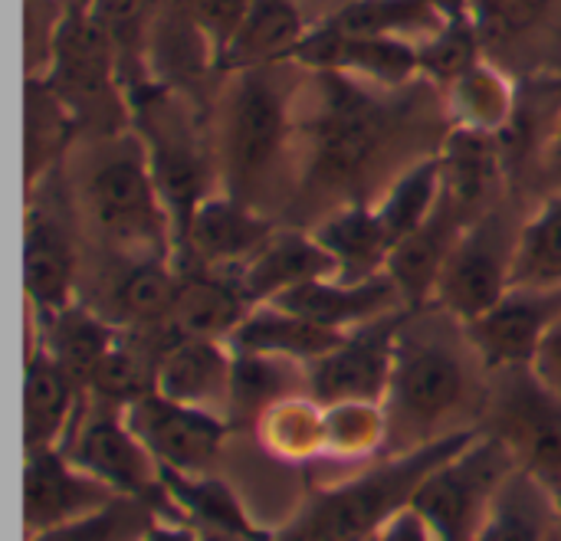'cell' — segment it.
<instances>
[{"instance_id": "1", "label": "cell", "mask_w": 561, "mask_h": 541, "mask_svg": "<svg viewBox=\"0 0 561 541\" xmlns=\"http://www.w3.org/2000/svg\"><path fill=\"white\" fill-rule=\"evenodd\" d=\"M312 76L319 89L316 108L306 118L309 164L302 191L358 204L365 200V184L375 181L391 148L411 131L414 102L385 99L381 85L342 72Z\"/></svg>"}, {"instance_id": "2", "label": "cell", "mask_w": 561, "mask_h": 541, "mask_svg": "<svg viewBox=\"0 0 561 541\" xmlns=\"http://www.w3.org/2000/svg\"><path fill=\"white\" fill-rule=\"evenodd\" d=\"M480 437V427H463L414 450L385 457L375 470L358 473L339 486L316 490L299 516L276 532L279 541H371L378 532L411 506L421 483L470 447Z\"/></svg>"}, {"instance_id": "3", "label": "cell", "mask_w": 561, "mask_h": 541, "mask_svg": "<svg viewBox=\"0 0 561 541\" xmlns=\"http://www.w3.org/2000/svg\"><path fill=\"white\" fill-rule=\"evenodd\" d=\"M473 394V375L463 348L447 332L424 319L421 309L408 312L398 338L391 388L385 398L388 447L385 457L414 450L444 434V421L457 417ZM454 434V430H450Z\"/></svg>"}, {"instance_id": "4", "label": "cell", "mask_w": 561, "mask_h": 541, "mask_svg": "<svg viewBox=\"0 0 561 541\" xmlns=\"http://www.w3.org/2000/svg\"><path fill=\"white\" fill-rule=\"evenodd\" d=\"M82 204L99 237L122 260H174V227L135 128L105 138V151L82 181Z\"/></svg>"}, {"instance_id": "5", "label": "cell", "mask_w": 561, "mask_h": 541, "mask_svg": "<svg viewBox=\"0 0 561 541\" xmlns=\"http://www.w3.org/2000/svg\"><path fill=\"white\" fill-rule=\"evenodd\" d=\"M39 79L62 99L79 128H92L102 138L131 128L118 62L92 7H62L49 33V59Z\"/></svg>"}, {"instance_id": "6", "label": "cell", "mask_w": 561, "mask_h": 541, "mask_svg": "<svg viewBox=\"0 0 561 541\" xmlns=\"http://www.w3.org/2000/svg\"><path fill=\"white\" fill-rule=\"evenodd\" d=\"M131 128L145 145L151 177L168 207L174 227V260H178L197 207L210 197V177H214L210 154L187 112L184 95L161 82L131 102Z\"/></svg>"}, {"instance_id": "7", "label": "cell", "mask_w": 561, "mask_h": 541, "mask_svg": "<svg viewBox=\"0 0 561 541\" xmlns=\"http://www.w3.org/2000/svg\"><path fill=\"white\" fill-rule=\"evenodd\" d=\"M480 430L496 437L561 509V398L526 368L493 371V388L483 394Z\"/></svg>"}, {"instance_id": "8", "label": "cell", "mask_w": 561, "mask_h": 541, "mask_svg": "<svg viewBox=\"0 0 561 541\" xmlns=\"http://www.w3.org/2000/svg\"><path fill=\"white\" fill-rule=\"evenodd\" d=\"M89 398V394H85ZM59 450L89 476L105 483L118 496L141 499L154 509L161 522H187L184 509L161 480L158 460L131 434L125 411L82 401L72 427L66 430Z\"/></svg>"}, {"instance_id": "9", "label": "cell", "mask_w": 561, "mask_h": 541, "mask_svg": "<svg viewBox=\"0 0 561 541\" xmlns=\"http://www.w3.org/2000/svg\"><path fill=\"white\" fill-rule=\"evenodd\" d=\"M273 66L233 72L220 131V174L227 194L256 207L260 191L289 138V99L270 79Z\"/></svg>"}, {"instance_id": "10", "label": "cell", "mask_w": 561, "mask_h": 541, "mask_svg": "<svg viewBox=\"0 0 561 541\" xmlns=\"http://www.w3.org/2000/svg\"><path fill=\"white\" fill-rule=\"evenodd\" d=\"M513 473V453L496 437L480 430L470 447H463L421 483L411 506L431 522L440 541H473L486 522L496 493Z\"/></svg>"}, {"instance_id": "11", "label": "cell", "mask_w": 561, "mask_h": 541, "mask_svg": "<svg viewBox=\"0 0 561 541\" xmlns=\"http://www.w3.org/2000/svg\"><path fill=\"white\" fill-rule=\"evenodd\" d=\"M513 253L516 237H510L500 210L480 214L460 233L437 283L434 306L460 325L477 322L513 289Z\"/></svg>"}, {"instance_id": "12", "label": "cell", "mask_w": 561, "mask_h": 541, "mask_svg": "<svg viewBox=\"0 0 561 541\" xmlns=\"http://www.w3.org/2000/svg\"><path fill=\"white\" fill-rule=\"evenodd\" d=\"M408 312L411 309H398L352 329L339 348L309 365V394L322 407L345 401L385 404Z\"/></svg>"}, {"instance_id": "13", "label": "cell", "mask_w": 561, "mask_h": 541, "mask_svg": "<svg viewBox=\"0 0 561 541\" xmlns=\"http://www.w3.org/2000/svg\"><path fill=\"white\" fill-rule=\"evenodd\" d=\"M125 421L161 470H174L184 476L210 473L224 437L233 434L224 414L171 401L161 391L135 401L125 411Z\"/></svg>"}, {"instance_id": "14", "label": "cell", "mask_w": 561, "mask_h": 541, "mask_svg": "<svg viewBox=\"0 0 561 541\" xmlns=\"http://www.w3.org/2000/svg\"><path fill=\"white\" fill-rule=\"evenodd\" d=\"M561 315V289L513 286L486 315L463 325L467 342L486 371L536 365V355Z\"/></svg>"}, {"instance_id": "15", "label": "cell", "mask_w": 561, "mask_h": 541, "mask_svg": "<svg viewBox=\"0 0 561 541\" xmlns=\"http://www.w3.org/2000/svg\"><path fill=\"white\" fill-rule=\"evenodd\" d=\"M293 62L312 72H342L381 89H404L421 76L417 69V43L388 39V36H355L339 33L325 23L312 26Z\"/></svg>"}, {"instance_id": "16", "label": "cell", "mask_w": 561, "mask_h": 541, "mask_svg": "<svg viewBox=\"0 0 561 541\" xmlns=\"http://www.w3.org/2000/svg\"><path fill=\"white\" fill-rule=\"evenodd\" d=\"M273 223L247 200L233 194H210L191 227L178 266H207L224 273H240L273 237Z\"/></svg>"}, {"instance_id": "17", "label": "cell", "mask_w": 561, "mask_h": 541, "mask_svg": "<svg viewBox=\"0 0 561 541\" xmlns=\"http://www.w3.org/2000/svg\"><path fill=\"white\" fill-rule=\"evenodd\" d=\"M115 496L118 493L82 473L59 447L33 450L23 460V522L30 536L89 516Z\"/></svg>"}, {"instance_id": "18", "label": "cell", "mask_w": 561, "mask_h": 541, "mask_svg": "<svg viewBox=\"0 0 561 541\" xmlns=\"http://www.w3.org/2000/svg\"><path fill=\"white\" fill-rule=\"evenodd\" d=\"M79 253L69 227L49 207L33 204L23 220V286L33 319H49L76 302Z\"/></svg>"}, {"instance_id": "19", "label": "cell", "mask_w": 561, "mask_h": 541, "mask_svg": "<svg viewBox=\"0 0 561 541\" xmlns=\"http://www.w3.org/2000/svg\"><path fill=\"white\" fill-rule=\"evenodd\" d=\"M273 306L296 312L316 325L335 329V332H352L371 319H381L388 312L408 309L401 299V289L388 273H378L365 283H342V279H316L299 289L283 292L273 299Z\"/></svg>"}, {"instance_id": "20", "label": "cell", "mask_w": 561, "mask_h": 541, "mask_svg": "<svg viewBox=\"0 0 561 541\" xmlns=\"http://www.w3.org/2000/svg\"><path fill=\"white\" fill-rule=\"evenodd\" d=\"M85 401L82 384L49 355V348L33 335L26 355V384H23V447L49 450L59 447Z\"/></svg>"}, {"instance_id": "21", "label": "cell", "mask_w": 561, "mask_h": 541, "mask_svg": "<svg viewBox=\"0 0 561 541\" xmlns=\"http://www.w3.org/2000/svg\"><path fill=\"white\" fill-rule=\"evenodd\" d=\"M467 227L470 223L444 197L440 207L431 214V220L391 250L385 273L401 289V299L408 309L417 312V309H427L434 302L444 266H447V260H450V253H454V246Z\"/></svg>"}, {"instance_id": "22", "label": "cell", "mask_w": 561, "mask_h": 541, "mask_svg": "<svg viewBox=\"0 0 561 541\" xmlns=\"http://www.w3.org/2000/svg\"><path fill=\"white\" fill-rule=\"evenodd\" d=\"M253 309L256 302L247 296L240 273L181 266V296H178L171 325L184 338L227 342Z\"/></svg>"}, {"instance_id": "23", "label": "cell", "mask_w": 561, "mask_h": 541, "mask_svg": "<svg viewBox=\"0 0 561 541\" xmlns=\"http://www.w3.org/2000/svg\"><path fill=\"white\" fill-rule=\"evenodd\" d=\"M437 158L444 171V197L463 220L490 200L506 168L500 131H480V128H460V125H454L444 135Z\"/></svg>"}, {"instance_id": "24", "label": "cell", "mask_w": 561, "mask_h": 541, "mask_svg": "<svg viewBox=\"0 0 561 541\" xmlns=\"http://www.w3.org/2000/svg\"><path fill=\"white\" fill-rule=\"evenodd\" d=\"M339 273L332 253L319 243L316 233L283 230L273 233L270 243L240 269V283L247 296L263 306L279 299L289 289H299L316 279H332Z\"/></svg>"}, {"instance_id": "25", "label": "cell", "mask_w": 561, "mask_h": 541, "mask_svg": "<svg viewBox=\"0 0 561 541\" xmlns=\"http://www.w3.org/2000/svg\"><path fill=\"white\" fill-rule=\"evenodd\" d=\"M181 296V266L171 256L125 260L115 273L102 312L118 329H148L164 325L174 315Z\"/></svg>"}, {"instance_id": "26", "label": "cell", "mask_w": 561, "mask_h": 541, "mask_svg": "<svg viewBox=\"0 0 561 541\" xmlns=\"http://www.w3.org/2000/svg\"><path fill=\"white\" fill-rule=\"evenodd\" d=\"M233 352L217 338H178L158 365V391L171 401L227 414Z\"/></svg>"}, {"instance_id": "27", "label": "cell", "mask_w": 561, "mask_h": 541, "mask_svg": "<svg viewBox=\"0 0 561 541\" xmlns=\"http://www.w3.org/2000/svg\"><path fill=\"white\" fill-rule=\"evenodd\" d=\"M299 394H309V368H302V361H293L283 355L233 352L230 394H227L224 417L230 430H250V427H260L270 407Z\"/></svg>"}, {"instance_id": "28", "label": "cell", "mask_w": 561, "mask_h": 541, "mask_svg": "<svg viewBox=\"0 0 561 541\" xmlns=\"http://www.w3.org/2000/svg\"><path fill=\"white\" fill-rule=\"evenodd\" d=\"M309 30L312 26H306L293 0H253L243 26L224 49L217 72H247L289 62Z\"/></svg>"}, {"instance_id": "29", "label": "cell", "mask_w": 561, "mask_h": 541, "mask_svg": "<svg viewBox=\"0 0 561 541\" xmlns=\"http://www.w3.org/2000/svg\"><path fill=\"white\" fill-rule=\"evenodd\" d=\"M316 237L332 253V260L339 266L335 279H342V283H365L371 276L385 273L391 250H394L378 207L368 200L339 207L329 220L319 223Z\"/></svg>"}, {"instance_id": "30", "label": "cell", "mask_w": 561, "mask_h": 541, "mask_svg": "<svg viewBox=\"0 0 561 541\" xmlns=\"http://www.w3.org/2000/svg\"><path fill=\"white\" fill-rule=\"evenodd\" d=\"M345 335L348 332L316 325L296 312H286L273 302H263L240 322V329L227 338V345H230V352L283 355V358L312 365V361L325 358L332 348H339Z\"/></svg>"}, {"instance_id": "31", "label": "cell", "mask_w": 561, "mask_h": 541, "mask_svg": "<svg viewBox=\"0 0 561 541\" xmlns=\"http://www.w3.org/2000/svg\"><path fill=\"white\" fill-rule=\"evenodd\" d=\"M33 335L49 348V355L85 391L89 375L115 348V342L122 338V329L112 325L102 312H95L76 299L69 309H62L49 319H33Z\"/></svg>"}, {"instance_id": "32", "label": "cell", "mask_w": 561, "mask_h": 541, "mask_svg": "<svg viewBox=\"0 0 561 541\" xmlns=\"http://www.w3.org/2000/svg\"><path fill=\"white\" fill-rule=\"evenodd\" d=\"M559 522L556 499L523 470H516L496 493L486 522L473 541H549Z\"/></svg>"}, {"instance_id": "33", "label": "cell", "mask_w": 561, "mask_h": 541, "mask_svg": "<svg viewBox=\"0 0 561 541\" xmlns=\"http://www.w3.org/2000/svg\"><path fill=\"white\" fill-rule=\"evenodd\" d=\"M339 33L355 36H388L424 43L444 30L447 16L427 0H348L322 20Z\"/></svg>"}, {"instance_id": "34", "label": "cell", "mask_w": 561, "mask_h": 541, "mask_svg": "<svg viewBox=\"0 0 561 541\" xmlns=\"http://www.w3.org/2000/svg\"><path fill=\"white\" fill-rule=\"evenodd\" d=\"M444 95H447V112L460 128L503 131L516 108L510 79L483 59L473 69H467L457 82H450Z\"/></svg>"}, {"instance_id": "35", "label": "cell", "mask_w": 561, "mask_h": 541, "mask_svg": "<svg viewBox=\"0 0 561 541\" xmlns=\"http://www.w3.org/2000/svg\"><path fill=\"white\" fill-rule=\"evenodd\" d=\"M444 200V171H440V158L427 154L421 161H414L388 191L385 197L375 204L381 214V223L391 237V243L398 246L404 237H411L417 227H424L431 220V214L440 207Z\"/></svg>"}, {"instance_id": "36", "label": "cell", "mask_w": 561, "mask_h": 541, "mask_svg": "<svg viewBox=\"0 0 561 541\" xmlns=\"http://www.w3.org/2000/svg\"><path fill=\"white\" fill-rule=\"evenodd\" d=\"M76 131H79V122L62 105V99L39 76H33L26 82V177L30 184H36L49 171V164H56V158L66 151Z\"/></svg>"}, {"instance_id": "37", "label": "cell", "mask_w": 561, "mask_h": 541, "mask_svg": "<svg viewBox=\"0 0 561 541\" xmlns=\"http://www.w3.org/2000/svg\"><path fill=\"white\" fill-rule=\"evenodd\" d=\"M513 286L561 289V194L549 197L539 214L516 233Z\"/></svg>"}, {"instance_id": "38", "label": "cell", "mask_w": 561, "mask_h": 541, "mask_svg": "<svg viewBox=\"0 0 561 541\" xmlns=\"http://www.w3.org/2000/svg\"><path fill=\"white\" fill-rule=\"evenodd\" d=\"M385 447H388L385 404L345 401V404L322 407V457L365 460V457H385Z\"/></svg>"}, {"instance_id": "39", "label": "cell", "mask_w": 561, "mask_h": 541, "mask_svg": "<svg viewBox=\"0 0 561 541\" xmlns=\"http://www.w3.org/2000/svg\"><path fill=\"white\" fill-rule=\"evenodd\" d=\"M256 434L263 447L286 463L316 460L322 457V404L309 394L286 398L266 411Z\"/></svg>"}, {"instance_id": "40", "label": "cell", "mask_w": 561, "mask_h": 541, "mask_svg": "<svg viewBox=\"0 0 561 541\" xmlns=\"http://www.w3.org/2000/svg\"><path fill=\"white\" fill-rule=\"evenodd\" d=\"M154 522L161 519L148 503L131 496H115L108 506L79 516L72 522L53 526L46 532H36L26 541H141Z\"/></svg>"}, {"instance_id": "41", "label": "cell", "mask_w": 561, "mask_h": 541, "mask_svg": "<svg viewBox=\"0 0 561 541\" xmlns=\"http://www.w3.org/2000/svg\"><path fill=\"white\" fill-rule=\"evenodd\" d=\"M483 36L473 26L470 16L460 20H447L440 33H434L431 39L417 43V69L421 79L437 82V85H450L457 82L467 69H473L480 62V49H483Z\"/></svg>"}, {"instance_id": "42", "label": "cell", "mask_w": 561, "mask_h": 541, "mask_svg": "<svg viewBox=\"0 0 561 541\" xmlns=\"http://www.w3.org/2000/svg\"><path fill=\"white\" fill-rule=\"evenodd\" d=\"M549 7L552 0H470V20L483 43H516L546 20Z\"/></svg>"}, {"instance_id": "43", "label": "cell", "mask_w": 561, "mask_h": 541, "mask_svg": "<svg viewBox=\"0 0 561 541\" xmlns=\"http://www.w3.org/2000/svg\"><path fill=\"white\" fill-rule=\"evenodd\" d=\"M201 33L207 36L210 49H214V59L220 62L224 49L230 46V39L237 36V30L243 26L253 0H187Z\"/></svg>"}, {"instance_id": "44", "label": "cell", "mask_w": 561, "mask_h": 541, "mask_svg": "<svg viewBox=\"0 0 561 541\" xmlns=\"http://www.w3.org/2000/svg\"><path fill=\"white\" fill-rule=\"evenodd\" d=\"M378 541H440L437 539V532L431 529V522L414 509V506H408V509H401L381 532H378Z\"/></svg>"}, {"instance_id": "45", "label": "cell", "mask_w": 561, "mask_h": 541, "mask_svg": "<svg viewBox=\"0 0 561 541\" xmlns=\"http://www.w3.org/2000/svg\"><path fill=\"white\" fill-rule=\"evenodd\" d=\"M533 368H536V375L561 398V315L559 322L552 325V332L546 335V342H542Z\"/></svg>"}, {"instance_id": "46", "label": "cell", "mask_w": 561, "mask_h": 541, "mask_svg": "<svg viewBox=\"0 0 561 541\" xmlns=\"http://www.w3.org/2000/svg\"><path fill=\"white\" fill-rule=\"evenodd\" d=\"M141 541H201L191 522H154Z\"/></svg>"}, {"instance_id": "47", "label": "cell", "mask_w": 561, "mask_h": 541, "mask_svg": "<svg viewBox=\"0 0 561 541\" xmlns=\"http://www.w3.org/2000/svg\"><path fill=\"white\" fill-rule=\"evenodd\" d=\"M546 164H549V174L561 181V112H559V122H556V131H552V138H549V158H546Z\"/></svg>"}, {"instance_id": "48", "label": "cell", "mask_w": 561, "mask_h": 541, "mask_svg": "<svg viewBox=\"0 0 561 541\" xmlns=\"http://www.w3.org/2000/svg\"><path fill=\"white\" fill-rule=\"evenodd\" d=\"M431 7H437L447 20H460L470 16V0H427Z\"/></svg>"}, {"instance_id": "49", "label": "cell", "mask_w": 561, "mask_h": 541, "mask_svg": "<svg viewBox=\"0 0 561 541\" xmlns=\"http://www.w3.org/2000/svg\"><path fill=\"white\" fill-rule=\"evenodd\" d=\"M66 7H92V0H66Z\"/></svg>"}, {"instance_id": "50", "label": "cell", "mask_w": 561, "mask_h": 541, "mask_svg": "<svg viewBox=\"0 0 561 541\" xmlns=\"http://www.w3.org/2000/svg\"><path fill=\"white\" fill-rule=\"evenodd\" d=\"M549 541H561V509H559V522H556V532H552V539Z\"/></svg>"}]
</instances>
